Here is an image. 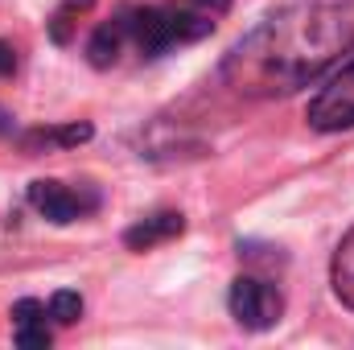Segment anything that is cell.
I'll return each instance as SVG.
<instances>
[{
  "instance_id": "6da1fadb",
  "label": "cell",
  "mask_w": 354,
  "mask_h": 350,
  "mask_svg": "<svg viewBox=\"0 0 354 350\" xmlns=\"http://www.w3.org/2000/svg\"><path fill=\"white\" fill-rule=\"evenodd\" d=\"M346 50H354V0H292L231 46L223 79L248 99H276L322 79Z\"/></svg>"
},
{
  "instance_id": "7a4b0ae2",
  "label": "cell",
  "mask_w": 354,
  "mask_h": 350,
  "mask_svg": "<svg viewBox=\"0 0 354 350\" xmlns=\"http://www.w3.org/2000/svg\"><path fill=\"white\" fill-rule=\"evenodd\" d=\"M231 12V0H161V4H124L115 8L87 42V62L111 71L124 54L161 58L174 46L202 42Z\"/></svg>"
},
{
  "instance_id": "3957f363",
  "label": "cell",
  "mask_w": 354,
  "mask_h": 350,
  "mask_svg": "<svg viewBox=\"0 0 354 350\" xmlns=\"http://www.w3.org/2000/svg\"><path fill=\"white\" fill-rule=\"evenodd\" d=\"M29 206H33L41 219H50V223L66 227V223H79V219L95 214V210L103 206V194H99L95 185H87V181L71 185V181L41 177V181H33V185H29Z\"/></svg>"
},
{
  "instance_id": "277c9868",
  "label": "cell",
  "mask_w": 354,
  "mask_h": 350,
  "mask_svg": "<svg viewBox=\"0 0 354 350\" xmlns=\"http://www.w3.org/2000/svg\"><path fill=\"white\" fill-rule=\"evenodd\" d=\"M227 305H231V317L252 334H264L284 317V297L264 276H235L231 293H227Z\"/></svg>"
},
{
  "instance_id": "5b68a950",
  "label": "cell",
  "mask_w": 354,
  "mask_h": 350,
  "mask_svg": "<svg viewBox=\"0 0 354 350\" xmlns=\"http://www.w3.org/2000/svg\"><path fill=\"white\" fill-rule=\"evenodd\" d=\"M309 128L317 132H346L354 128V54L326 79V87L309 99Z\"/></svg>"
},
{
  "instance_id": "8992f818",
  "label": "cell",
  "mask_w": 354,
  "mask_h": 350,
  "mask_svg": "<svg viewBox=\"0 0 354 350\" xmlns=\"http://www.w3.org/2000/svg\"><path fill=\"white\" fill-rule=\"evenodd\" d=\"M50 313L37 297H25L12 305V342L25 350H46L50 347Z\"/></svg>"
},
{
  "instance_id": "52a82bcc",
  "label": "cell",
  "mask_w": 354,
  "mask_h": 350,
  "mask_svg": "<svg viewBox=\"0 0 354 350\" xmlns=\"http://www.w3.org/2000/svg\"><path fill=\"white\" fill-rule=\"evenodd\" d=\"M181 231H185L181 210H157V214L140 219L136 227H128V231H124V243H128L132 252H149V248H157V243H165V239H177Z\"/></svg>"
},
{
  "instance_id": "ba28073f",
  "label": "cell",
  "mask_w": 354,
  "mask_h": 350,
  "mask_svg": "<svg viewBox=\"0 0 354 350\" xmlns=\"http://www.w3.org/2000/svg\"><path fill=\"white\" fill-rule=\"evenodd\" d=\"M330 288L334 297L354 309V227L342 235V243L334 248V260H330Z\"/></svg>"
},
{
  "instance_id": "9c48e42d",
  "label": "cell",
  "mask_w": 354,
  "mask_h": 350,
  "mask_svg": "<svg viewBox=\"0 0 354 350\" xmlns=\"http://www.w3.org/2000/svg\"><path fill=\"white\" fill-rule=\"evenodd\" d=\"M46 313H50V322H54V326H75V322L83 317V297H79V293H71V288H62V293H54V297H50Z\"/></svg>"
},
{
  "instance_id": "30bf717a",
  "label": "cell",
  "mask_w": 354,
  "mask_h": 350,
  "mask_svg": "<svg viewBox=\"0 0 354 350\" xmlns=\"http://www.w3.org/2000/svg\"><path fill=\"white\" fill-rule=\"evenodd\" d=\"M87 136H91L87 124H71V128H50V132H46V128H37V132H29V145H46V149H50V145H83Z\"/></svg>"
},
{
  "instance_id": "8fae6325",
  "label": "cell",
  "mask_w": 354,
  "mask_h": 350,
  "mask_svg": "<svg viewBox=\"0 0 354 350\" xmlns=\"http://www.w3.org/2000/svg\"><path fill=\"white\" fill-rule=\"evenodd\" d=\"M95 0H62V8L54 12V25H50V33H54V42L58 46H66L71 42V29H75V17L83 12V8H91Z\"/></svg>"
},
{
  "instance_id": "7c38bea8",
  "label": "cell",
  "mask_w": 354,
  "mask_h": 350,
  "mask_svg": "<svg viewBox=\"0 0 354 350\" xmlns=\"http://www.w3.org/2000/svg\"><path fill=\"white\" fill-rule=\"evenodd\" d=\"M17 66H21L17 46H12V42H0V79H12V75H17Z\"/></svg>"
},
{
  "instance_id": "4fadbf2b",
  "label": "cell",
  "mask_w": 354,
  "mask_h": 350,
  "mask_svg": "<svg viewBox=\"0 0 354 350\" xmlns=\"http://www.w3.org/2000/svg\"><path fill=\"white\" fill-rule=\"evenodd\" d=\"M4 132H12V116H8V111H0V136H4Z\"/></svg>"
}]
</instances>
